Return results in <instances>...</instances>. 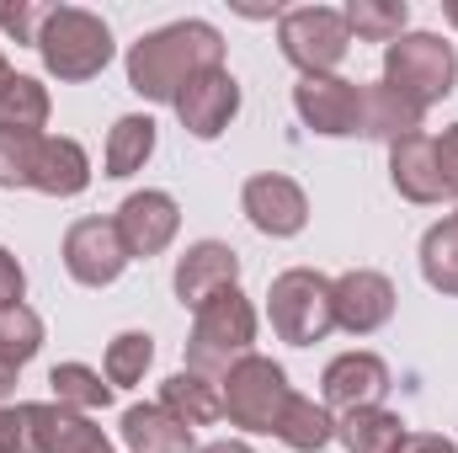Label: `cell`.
I'll return each mask as SVG.
<instances>
[{"label": "cell", "instance_id": "f35d334b", "mask_svg": "<svg viewBox=\"0 0 458 453\" xmlns=\"http://www.w3.org/2000/svg\"><path fill=\"white\" fill-rule=\"evenodd\" d=\"M11 75H16V70H11V64H5V54H0V91L11 86Z\"/></svg>", "mask_w": 458, "mask_h": 453}, {"label": "cell", "instance_id": "2e32d148", "mask_svg": "<svg viewBox=\"0 0 458 453\" xmlns=\"http://www.w3.org/2000/svg\"><path fill=\"white\" fill-rule=\"evenodd\" d=\"M21 411H27V422H32L38 453H113V438H107L91 416L64 411L59 400H32V406H21Z\"/></svg>", "mask_w": 458, "mask_h": 453}, {"label": "cell", "instance_id": "ac0fdd59", "mask_svg": "<svg viewBox=\"0 0 458 453\" xmlns=\"http://www.w3.org/2000/svg\"><path fill=\"white\" fill-rule=\"evenodd\" d=\"M389 182L411 203H443V176H437V144L432 133H411L389 144Z\"/></svg>", "mask_w": 458, "mask_h": 453}, {"label": "cell", "instance_id": "f1b7e54d", "mask_svg": "<svg viewBox=\"0 0 458 453\" xmlns=\"http://www.w3.org/2000/svg\"><path fill=\"white\" fill-rule=\"evenodd\" d=\"M155 363V337L149 331H123V337L107 341V357H102V379L123 389V384H139Z\"/></svg>", "mask_w": 458, "mask_h": 453}, {"label": "cell", "instance_id": "4fadbf2b", "mask_svg": "<svg viewBox=\"0 0 458 453\" xmlns=\"http://www.w3.org/2000/svg\"><path fill=\"white\" fill-rule=\"evenodd\" d=\"M229 288H240V251L225 240H198L182 251L176 261V299L187 310H203L208 299H219Z\"/></svg>", "mask_w": 458, "mask_h": 453}, {"label": "cell", "instance_id": "603a6c76", "mask_svg": "<svg viewBox=\"0 0 458 453\" xmlns=\"http://www.w3.org/2000/svg\"><path fill=\"white\" fill-rule=\"evenodd\" d=\"M272 438H283L293 453H320L331 438H336V422H331V411L315 406L310 395H288V406H283Z\"/></svg>", "mask_w": 458, "mask_h": 453}, {"label": "cell", "instance_id": "cb8c5ba5", "mask_svg": "<svg viewBox=\"0 0 458 453\" xmlns=\"http://www.w3.org/2000/svg\"><path fill=\"white\" fill-rule=\"evenodd\" d=\"M48 86L32 81V75H11V86L0 91V128L5 133H43L48 128Z\"/></svg>", "mask_w": 458, "mask_h": 453}, {"label": "cell", "instance_id": "83f0119b", "mask_svg": "<svg viewBox=\"0 0 458 453\" xmlns=\"http://www.w3.org/2000/svg\"><path fill=\"white\" fill-rule=\"evenodd\" d=\"M421 278L437 294H458V219L454 214L421 235Z\"/></svg>", "mask_w": 458, "mask_h": 453}, {"label": "cell", "instance_id": "836d02e7", "mask_svg": "<svg viewBox=\"0 0 458 453\" xmlns=\"http://www.w3.org/2000/svg\"><path fill=\"white\" fill-rule=\"evenodd\" d=\"M437 176H443V198H458V123L443 128L437 139Z\"/></svg>", "mask_w": 458, "mask_h": 453}, {"label": "cell", "instance_id": "d4e9b609", "mask_svg": "<svg viewBox=\"0 0 458 453\" xmlns=\"http://www.w3.org/2000/svg\"><path fill=\"white\" fill-rule=\"evenodd\" d=\"M155 155V117L144 113H128L113 123V133H107V176H133V171H144V160Z\"/></svg>", "mask_w": 458, "mask_h": 453}, {"label": "cell", "instance_id": "e0dca14e", "mask_svg": "<svg viewBox=\"0 0 458 453\" xmlns=\"http://www.w3.org/2000/svg\"><path fill=\"white\" fill-rule=\"evenodd\" d=\"M91 187V160L75 139L64 133H43L38 139V155H32V192H48V198H75Z\"/></svg>", "mask_w": 458, "mask_h": 453}, {"label": "cell", "instance_id": "7402d4cb", "mask_svg": "<svg viewBox=\"0 0 458 453\" xmlns=\"http://www.w3.org/2000/svg\"><path fill=\"white\" fill-rule=\"evenodd\" d=\"M160 406H165L176 422H187V427H214V422L225 416L219 384L203 379V373H192V368H182V373H171V379L160 384Z\"/></svg>", "mask_w": 458, "mask_h": 453}, {"label": "cell", "instance_id": "4316f807", "mask_svg": "<svg viewBox=\"0 0 458 453\" xmlns=\"http://www.w3.org/2000/svg\"><path fill=\"white\" fill-rule=\"evenodd\" d=\"M342 16H346V32H357L362 43H394V38H405L411 5L405 0H352Z\"/></svg>", "mask_w": 458, "mask_h": 453}, {"label": "cell", "instance_id": "4dcf8cb0", "mask_svg": "<svg viewBox=\"0 0 458 453\" xmlns=\"http://www.w3.org/2000/svg\"><path fill=\"white\" fill-rule=\"evenodd\" d=\"M43 133H5L0 128V187H32V155Z\"/></svg>", "mask_w": 458, "mask_h": 453}, {"label": "cell", "instance_id": "7c38bea8", "mask_svg": "<svg viewBox=\"0 0 458 453\" xmlns=\"http://www.w3.org/2000/svg\"><path fill=\"white\" fill-rule=\"evenodd\" d=\"M117 235H123V245H128V256H160L171 240H176V229H182V209H176V198L171 192H155V187H144V192H128L123 203H117L113 214Z\"/></svg>", "mask_w": 458, "mask_h": 453}, {"label": "cell", "instance_id": "5bb4252c", "mask_svg": "<svg viewBox=\"0 0 458 453\" xmlns=\"http://www.w3.org/2000/svg\"><path fill=\"white\" fill-rule=\"evenodd\" d=\"M320 395H326V411H362V406H378L389 395V363L378 352H342L326 363L320 373Z\"/></svg>", "mask_w": 458, "mask_h": 453}, {"label": "cell", "instance_id": "3957f363", "mask_svg": "<svg viewBox=\"0 0 458 453\" xmlns=\"http://www.w3.org/2000/svg\"><path fill=\"white\" fill-rule=\"evenodd\" d=\"M250 341H256V304L240 288H229L198 310L187 337V368L203 379H225L240 357H250Z\"/></svg>", "mask_w": 458, "mask_h": 453}, {"label": "cell", "instance_id": "52a82bcc", "mask_svg": "<svg viewBox=\"0 0 458 453\" xmlns=\"http://www.w3.org/2000/svg\"><path fill=\"white\" fill-rule=\"evenodd\" d=\"M277 48L304 75H336V64L352 48L346 16L331 11V5H293V11L277 16Z\"/></svg>", "mask_w": 458, "mask_h": 453}, {"label": "cell", "instance_id": "e575fe53", "mask_svg": "<svg viewBox=\"0 0 458 453\" xmlns=\"http://www.w3.org/2000/svg\"><path fill=\"white\" fill-rule=\"evenodd\" d=\"M21 294H27V272H21V261L0 245V310H5V304H21Z\"/></svg>", "mask_w": 458, "mask_h": 453}, {"label": "cell", "instance_id": "74e56055", "mask_svg": "<svg viewBox=\"0 0 458 453\" xmlns=\"http://www.w3.org/2000/svg\"><path fill=\"white\" fill-rule=\"evenodd\" d=\"M198 453H256L250 443H234V438H219V443H208V449H198Z\"/></svg>", "mask_w": 458, "mask_h": 453}, {"label": "cell", "instance_id": "d6a6232c", "mask_svg": "<svg viewBox=\"0 0 458 453\" xmlns=\"http://www.w3.org/2000/svg\"><path fill=\"white\" fill-rule=\"evenodd\" d=\"M0 453H38L32 422H27L21 406H0Z\"/></svg>", "mask_w": 458, "mask_h": 453}, {"label": "cell", "instance_id": "484cf974", "mask_svg": "<svg viewBox=\"0 0 458 453\" xmlns=\"http://www.w3.org/2000/svg\"><path fill=\"white\" fill-rule=\"evenodd\" d=\"M48 384H54V400L64 406V411H102L107 400H113V384L97 373V368H86V363H54L48 368Z\"/></svg>", "mask_w": 458, "mask_h": 453}, {"label": "cell", "instance_id": "d6986e66", "mask_svg": "<svg viewBox=\"0 0 458 453\" xmlns=\"http://www.w3.org/2000/svg\"><path fill=\"white\" fill-rule=\"evenodd\" d=\"M123 443H128V453H198L192 427L176 422L160 400H155V406H128V411H123Z\"/></svg>", "mask_w": 458, "mask_h": 453}, {"label": "cell", "instance_id": "6da1fadb", "mask_svg": "<svg viewBox=\"0 0 458 453\" xmlns=\"http://www.w3.org/2000/svg\"><path fill=\"white\" fill-rule=\"evenodd\" d=\"M203 70H225V38L214 21H171L160 32H144L128 48V86L144 102H176L187 81Z\"/></svg>", "mask_w": 458, "mask_h": 453}, {"label": "cell", "instance_id": "5b68a950", "mask_svg": "<svg viewBox=\"0 0 458 453\" xmlns=\"http://www.w3.org/2000/svg\"><path fill=\"white\" fill-rule=\"evenodd\" d=\"M267 315H272V331L288 341V346H315L336 331V310H331V278L315 272V267H288L272 278V294H267Z\"/></svg>", "mask_w": 458, "mask_h": 453}, {"label": "cell", "instance_id": "44dd1931", "mask_svg": "<svg viewBox=\"0 0 458 453\" xmlns=\"http://www.w3.org/2000/svg\"><path fill=\"white\" fill-rule=\"evenodd\" d=\"M336 438L346 443V453H400L411 443V427L384 406H362V411H342Z\"/></svg>", "mask_w": 458, "mask_h": 453}, {"label": "cell", "instance_id": "f546056e", "mask_svg": "<svg viewBox=\"0 0 458 453\" xmlns=\"http://www.w3.org/2000/svg\"><path fill=\"white\" fill-rule=\"evenodd\" d=\"M38 346H43V315L32 304H5L0 310V357L11 368H21L38 357Z\"/></svg>", "mask_w": 458, "mask_h": 453}, {"label": "cell", "instance_id": "ffe728a7", "mask_svg": "<svg viewBox=\"0 0 458 453\" xmlns=\"http://www.w3.org/2000/svg\"><path fill=\"white\" fill-rule=\"evenodd\" d=\"M421 117H427V113H421L416 102H405L394 86H384V81L362 86V133H368V139L400 144V139L421 133Z\"/></svg>", "mask_w": 458, "mask_h": 453}, {"label": "cell", "instance_id": "ba28073f", "mask_svg": "<svg viewBox=\"0 0 458 453\" xmlns=\"http://www.w3.org/2000/svg\"><path fill=\"white\" fill-rule=\"evenodd\" d=\"M128 261L133 256H128V245H123V235H117L113 219H75V225L64 229V272L75 283L107 288V283L123 278Z\"/></svg>", "mask_w": 458, "mask_h": 453}, {"label": "cell", "instance_id": "7a4b0ae2", "mask_svg": "<svg viewBox=\"0 0 458 453\" xmlns=\"http://www.w3.org/2000/svg\"><path fill=\"white\" fill-rule=\"evenodd\" d=\"M38 54H43L48 75H59V81H91L113 59V32L86 5H48V16L38 27Z\"/></svg>", "mask_w": 458, "mask_h": 453}, {"label": "cell", "instance_id": "d590c367", "mask_svg": "<svg viewBox=\"0 0 458 453\" xmlns=\"http://www.w3.org/2000/svg\"><path fill=\"white\" fill-rule=\"evenodd\" d=\"M400 453H458V443H448V438H437V432H416L411 443Z\"/></svg>", "mask_w": 458, "mask_h": 453}, {"label": "cell", "instance_id": "30bf717a", "mask_svg": "<svg viewBox=\"0 0 458 453\" xmlns=\"http://www.w3.org/2000/svg\"><path fill=\"white\" fill-rule=\"evenodd\" d=\"M240 209H245L250 225L261 229V235H272V240H288V235H299V229L310 225V198H304V187H299L293 176H283V171L250 176V182L240 187Z\"/></svg>", "mask_w": 458, "mask_h": 453}, {"label": "cell", "instance_id": "8992f818", "mask_svg": "<svg viewBox=\"0 0 458 453\" xmlns=\"http://www.w3.org/2000/svg\"><path fill=\"white\" fill-rule=\"evenodd\" d=\"M219 395H225L229 427H240V432H272L293 389H288L283 363H272V357L250 352V357H240V363L225 373Z\"/></svg>", "mask_w": 458, "mask_h": 453}, {"label": "cell", "instance_id": "8d00e7d4", "mask_svg": "<svg viewBox=\"0 0 458 453\" xmlns=\"http://www.w3.org/2000/svg\"><path fill=\"white\" fill-rule=\"evenodd\" d=\"M11 389H16V368H11V363L0 357V406L11 400Z\"/></svg>", "mask_w": 458, "mask_h": 453}, {"label": "cell", "instance_id": "277c9868", "mask_svg": "<svg viewBox=\"0 0 458 453\" xmlns=\"http://www.w3.org/2000/svg\"><path fill=\"white\" fill-rule=\"evenodd\" d=\"M384 86H394L405 102H416L421 113L443 97H454L458 86V54L448 38L437 32H405L384 48Z\"/></svg>", "mask_w": 458, "mask_h": 453}, {"label": "cell", "instance_id": "8fae6325", "mask_svg": "<svg viewBox=\"0 0 458 453\" xmlns=\"http://www.w3.org/2000/svg\"><path fill=\"white\" fill-rule=\"evenodd\" d=\"M331 310H336V326L352 337H373L389 326L394 315V283L373 267H352L331 283Z\"/></svg>", "mask_w": 458, "mask_h": 453}, {"label": "cell", "instance_id": "ab89813d", "mask_svg": "<svg viewBox=\"0 0 458 453\" xmlns=\"http://www.w3.org/2000/svg\"><path fill=\"white\" fill-rule=\"evenodd\" d=\"M443 16H448V21L458 27V0H448V5H443Z\"/></svg>", "mask_w": 458, "mask_h": 453}, {"label": "cell", "instance_id": "1f68e13d", "mask_svg": "<svg viewBox=\"0 0 458 453\" xmlns=\"http://www.w3.org/2000/svg\"><path fill=\"white\" fill-rule=\"evenodd\" d=\"M43 16H48V5H0V27L16 38V43H32L38 48V27H43Z\"/></svg>", "mask_w": 458, "mask_h": 453}, {"label": "cell", "instance_id": "9a60e30c", "mask_svg": "<svg viewBox=\"0 0 458 453\" xmlns=\"http://www.w3.org/2000/svg\"><path fill=\"white\" fill-rule=\"evenodd\" d=\"M171 107H176L182 128L192 139H219L229 123H234V113H240V81L229 70H203L198 81L182 86V97Z\"/></svg>", "mask_w": 458, "mask_h": 453}, {"label": "cell", "instance_id": "9c48e42d", "mask_svg": "<svg viewBox=\"0 0 458 453\" xmlns=\"http://www.w3.org/2000/svg\"><path fill=\"white\" fill-rule=\"evenodd\" d=\"M293 107L304 117V128L326 133V139H352L362 133V86L342 75H304L293 86Z\"/></svg>", "mask_w": 458, "mask_h": 453}, {"label": "cell", "instance_id": "60d3db41", "mask_svg": "<svg viewBox=\"0 0 458 453\" xmlns=\"http://www.w3.org/2000/svg\"><path fill=\"white\" fill-rule=\"evenodd\" d=\"M454 219H458V214H454Z\"/></svg>", "mask_w": 458, "mask_h": 453}]
</instances>
